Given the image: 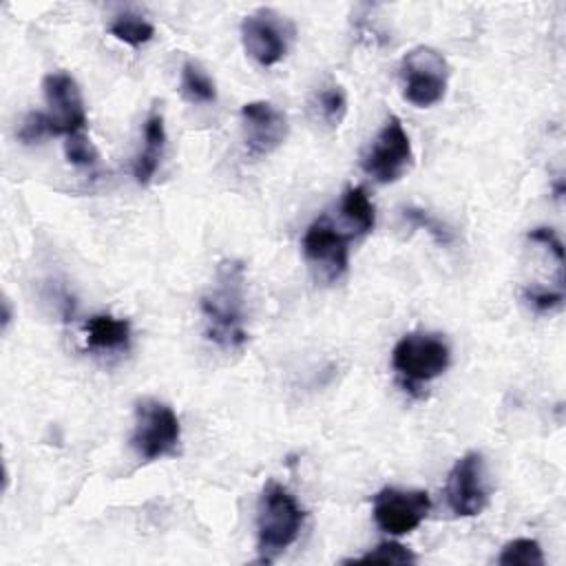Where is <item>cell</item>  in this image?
<instances>
[{
    "label": "cell",
    "instance_id": "1",
    "mask_svg": "<svg viewBox=\"0 0 566 566\" xmlns=\"http://www.w3.org/2000/svg\"><path fill=\"white\" fill-rule=\"evenodd\" d=\"M243 285V265L239 261H223L212 287L201 296L206 334L223 349H241L248 340Z\"/></svg>",
    "mask_w": 566,
    "mask_h": 566
},
{
    "label": "cell",
    "instance_id": "2",
    "mask_svg": "<svg viewBox=\"0 0 566 566\" xmlns=\"http://www.w3.org/2000/svg\"><path fill=\"white\" fill-rule=\"evenodd\" d=\"M305 513L294 495L279 482H265L256 504V551L259 562H274L301 533Z\"/></svg>",
    "mask_w": 566,
    "mask_h": 566
},
{
    "label": "cell",
    "instance_id": "3",
    "mask_svg": "<svg viewBox=\"0 0 566 566\" xmlns=\"http://www.w3.org/2000/svg\"><path fill=\"white\" fill-rule=\"evenodd\" d=\"M449 363V343L440 334L431 332L405 334L391 349V367L409 391L413 389V385L429 382L442 376Z\"/></svg>",
    "mask_w": 566,
    "mask_h": 566
},
{
    "label": "cell",
    "instance_id": "4",
    "mask_svg": "<svg viewBox=\"0 0 566 566\" xmlns=\"http://www.w3.org/2000/svg\"><path fill=\"white\" fill-rule=\"evenodd\" d=\"M181 440V424L170 405L157 398H142L135 405V429L130 447L144 462L175 455Z\"/></svg>",
    "mask_w": 566,
    "mask_h": 566
},
{
    "label": "cell",
    "instance_id": "5",
    "mask_svg": "<svg viewBox=\"0 0 566 566\" xmlns=\"http://www.w3.org/2000/svg\"><path fill=\"white\" fill-rule=\"evenodd\" d=\"M400 84L402 97L418 106L427 108L438 104L447 93L449 82V62L447 57L433 49L418 44L409 49L400 60Z\"/></svg>",
    "mask_w": 566,
    "mask_h": 566
},
{
    "label": "cell",
    "instance_id": "6",
    "mask_svg": "<svg viewBox=\"0 0 566 566\" xmlns=\"http://www.w3.org/2000/svg\"><path fill=\"white\" fill-rule=\"evenodd\" d=\"M413 161V150L402 122L389 115L382 128L376 133L367 150L363 153V170L378 184L398 181Z\"/></svg>",
    "mask_w": 566,
    "mask_h": 566
},
{
    "label": "cell",
    "instance_id": "7",
    "mask_svg": "<svg viewBox=\"0 0 566 566\" xmlns=\"http://www.w3.org/2000/svg\"><path fill=\"white\" fill-rule=\"evenodd\" d=\"M431 500L422 489L385 486L374 495L371 515L380 531L389 535H407L416 531L429 515Z\"/></svg>",
    "mask_w": 566,
    "mask_h": 566
},
{
    "label": "cell",
    "instance_id": "8",
    "mask_svg": "<svg viewBox=\"0 0 566 566\" xmlns=\"http://www.w3.org/2000/svg\"><path fill=\"white\" fill-rule=\"evenodd\" d=\"M444 497L455 517H473L484 511L489 486L482 453L469 451L455 460L447 478Z\"/></svg>",
    "mask_w": 566,
    "mask_h": 566
},
{
    "label": "cell",
    "instance_id": "9",
    "mask_svg": "<svg viewBox=\"0 0 566 566\" xmlns=\"http://www.w3.org/2000/svg\"><path fill=\"white\" fill-rule=\"evenodd\" d=\"M352 237L338 230L327 217L316 219L303 234V254L327 283L345 274L349 265Z\"/></svg>",
    "mask_w": 566,
    "mask_h": 566
},
{
    "label": "cell",
    "instance_id": "10",
    "mask_svg": "<svg viewBox=\"0 0 566 566\" xmlns=\"http://www.w3.org/2000/svg\"><path fill=\"white\" fill-rule=\"evenodd\" d=\"M292 27L272 9H259L243 18L241 42L245 53L261 66H274L287 53Z\"/></svg>",
    "mask_w": 566,
    "mask_h": 566
},
{
    "label": "cell",
    "instance_id": "11",
    "mask_svg": "<svg viewBox=\"0 0 566 566\" xmlns=\"http://www.w3.org/2000/svg\"><path fill=\"white\" fill-rule=\"evenodd\" d=\"M44 99L49 106V126L51 135H73L86 126V108L82 91L75 77L66 71H53L42 80Z\"/></svg>",
    "mask_w": 566,
    "mask_h": 566
},
{
    "label": "cell",
    "instance_id": "12",
    "mask_svg": "<svg viewBox=\"0 0 566 566\" xmlns=\"http://www.w3.org/2000/svg\"><path fill=\"white\" fill-rule=\"evenodd\" d=\"M241 130L252 157L274 153L287 137V117L272 102L254 99L241 106Z\"/></svg>",
    "mask_w": 566,
    "mask_h": 566
},
{
    "label": "cell",
    "instance_id": "13",
    "mask_svg": "<svg viewBox=\"0 0 566 566\" xmlns=\"http://www.w3.org/2000/svg\"><path fill=\"white\" fill-rule=\"evenodd\" d=\"M164 148H166L164 115H161V111L153 108L144 122V148L139 150V155L133 164V175H135L137 184L146 186L155 177L161 155H164Z\"/></svg>",
    "mask_w": 566,
    "mask_h": 566
},
{
    "label": "cell",
    "instance_id": "14",
    "mask_svg": "<svg viewBox=\"0 0 566 566\" xmlns=\"http://www.w3.org/2000/svg\"><path fill=\"white\" fill-rule=\"evenodd\" d=\"M86 347L95 352H119L130 343V323L111 314H95L84 323Z\"/></svg>",
    "mask_w": 566,
    "mask_h": 566
},
{
    "label": "cell",
    "instance_id": "15",
    "mask_svg": "<svg viewBox=\"0 0 566 566\" xmlns=\"http://www.w3.org/2000/svg\"><path fill=\"white\" fill-rule=\"evenodd\" d=\"M340 219L347 226V234L354 237H365L374 230L376 226V212L374 203L367 197L363 186H349L343 197H340Z\"/></svg>",
    "mask_w": 566,
    "mask_h": 566
},
{
    "label": "cell",
    "instance_id": "16",
    "mask_svg": "<svg viewBox=\"0 0 566 566\" xmlns=\"http://www.w3.org/2000/svg\"><path fill=\"white\" fill-rule=\"evenodd\" d=\"M310 115L316 124L325 128H338L347 115L345 88L336 82H327L316 88L310 97Z\"/></svg>",
    "mask_w": 566,
    "mask_h": 566
},
{
    "label": "cell",
    "instance_id": "17",
    "mask_svg": "<svg viewBox=\"0 0 566 566\" xmlns=\"http://www.w3.org/2000/svg\"><path fill=\"white\" fill-rule=\"evenodd\" d=\"M179 88L190 104H212L217 99L214 80L192 60H186L181 66Z\"/></svg>",
    "mask_w": 566,
    "mask_h": 566
},
{
    "label": "cell",
    "instance_id": "18",
    "mask_svg": "<svg viewBox=\"0 0 566 566\" xmlns=\"http://www.w3.org/2000/svg\"><path fill=\"white\" fill-rule=\"evenodd\" d=\"M108 31L113 38H117L119 42L128 44V46H142L148 40H153L155 35V27L142 18L139 13L133 11H124L119 15L113 18V22L108 24Z\"/></svg>",
    "mask_w": 566,
    "mask_h": 566
},
{
    "label": "cell",
    "instance_id": "19",
    "mask_svg": "<svg viewBox=\"0 0 566 566\" xmlns=\"http://www.w3.org/2000/svg\"><path fill=\"white\" fill-rule=\"evenodd\" d=\"M500 566H544L542 546L531 537H517L504 544L500 557Z\"/></svg>",
    "mask_w": 566,
    "mask_h": 566
},
{
    "label": "cell",
    "instance_id": "20",
    "mask_svg": "<svg viewBox=\"0 0 566 566\" xmlns=\"http://www.w3.org/2000/svg\"><path fill=\"white\" fill-rule=\"evenodd\" d=\"M64 155L77 168H95L99 164L97 148L82 130L64 137Z\"/></svg>",
    "mask_w": 566,
    "mask_h": 566
},
{
    "label": "cell",
    "instance_id": "21",
    "mask_svg": "<svg viewBox=\"0 0 566 566\" xmlns=\"http://www.w3.org/2000/svg\"><path fill=\"white\" fill-rule=\"evenodd\" d=\"M416 555L398 544V542H380L376 548H371L369 553L354 557V559H345V564L349 562H371V564H416Z\"/></svg>",
    "mask_w": 566,
    "mask_h": 566
},
{
    "label": "cell",
    "instance_id": "22",
    "mask_svg": "<svg viewBox=\"0 0 566 566\" xmlns=\"http://www.w3.org/2000/svg\"><path fill=\"white\" fill-rule=\"evenodd\" d=\"M402 219L416 228H424L438 243H451V232L438 219H433L429 212L418 210V208H405Z\"/></svg>",
    "mask_w": 566,
    "mask_h": 566
},
{
    "label": "cell",
    "instance_id": "23",
    "mask_svg": "<svg viewBox=\"0 0 566 566\" xmlns=\"http://www.w3.org/2000/svg\"><path fill=\"white\" fill-rule=\"evenodd\" d=\"M49 135H51L49 117L42 111H31L24 117V122H22V126L18 130V139L22 144H33V142H40L42 137H49Z\"/></svg>",
    "mask_w": 566,
    "mask_h": 566
},
{
    "label": "cell",
    "instance_id": "24",
    "mask_svg": "<svg viewBox=\"0 0 566 566\" xmlns=\"http://www.w3.org/2000/svg\"><path fill=\"white\" fill-rule=\"evenodd\" d=\"M524 301L535 310V312H551L562 305L564 292L562 290H548V287H524L522 290Z\"/></svg>",
    "mask_w": 566,
    "mask_h": 566
},
{
    "label": "cell",
    "instance_id": "25",
    "mask_svg": "<svg viewBox=\"0 0 566 566\" xmlns=\"http://www.w3.org/2000/svg\"><path fill=\"white\" fill-rule=\"evenodd\" d=\"M2 307H4V314H2V327L7 329L9 327V321H11V310H9V301L4 298V303H2Z\"/></svg>",
    "mask_w": 566,
    "mask_h": 566
}]
</instances>
